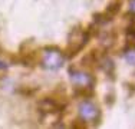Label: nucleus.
<instances>
[{
  "label": "nucleus",
  "instance_id": "obj_1",
  "mask_svg": "<svg viewBox=\"0 0 135 129\" xmlns=\"http://www.w3.org/2000/svg\"><path fill=\"white\" fill-rule=\"evenodd\" d=\"M89 36V30H79V29H75V30L70 33L69 36V43H68V47H66V53L69 57L75 56L78 52L82 50V47L86 44Z\"/></svg>",
  "mask_w": 135,
  "mask_h": 129
},
{
  "label": "nucleus",
  "instance_id": "obj_2",
  "mask_svg": "<svg viewBox=\"0 0 135 129\" xmlns=\"http://www.w3.org/2000/svg\"><path fill=\"white\" fill-rule=\"evenodd\" d=\"M65 62L63 53L56 47H47L43 52V57H42V66L50 70H56Z\"/></svg>",
  "mask_w": 135,
  "mask_h": 129
},
{
  "label": "nucleus",
  "instance_id": "obj_3",
  "mask_svg": "<svg viewBox=\"0 0 135 129\" xmlns=\"http://www.w3.org/2000/svg\"><path fill=\"white\" fill-rule=\"evenodd\" d=\"M79 115H81L83 122H92V123H98V119L101 116L98 106L94 105L89 101H83L79 105Z\"/></svg>",
  "mask_w": 135,
  "mask_h": 129
},
{
  "label": "nucleus",
  "instance_id": "obj_4",
  "mask_svg": "<svg viewBox=\"0 0 135 129\" xmlns=\"http://www.w3.org/2000/svg\"><path fill=\"white\" fill-rule=\"evenodd\" d=\"M70 77L76 86H94V77L85 72L70 70Z\"/></svg>",
  "mask_w": 135,
  "mask_h": 129
},
{
  "label": "nucleus",
  "instance_id": "obj_5",
  "mask_svg": "<svg viewBox=\"0 0 135 129\" xmlns=\"http://www.w3.org/2000/svg\"><path fill=\"white\" fill-rule=\"evenodd\" d=\"M40 108L46 113H55V112H60L63 109V105L59 103L56 99H45L40 103Z\"/></svg>",
  "mask_w": 135,
  "mask_h": 129
},
{
  "label": "nucleus",
  "instance_id": "obj_6",
  "mask_svg": "<svg viewBox=\"0 0 135 129\" xmlns=\"http://www.w3.org/2000/svg\"><path fill=\"white\" fill-rule=\"evenodd\" d=\"M119 9H121V2H112V3H109L108 4V7H107V14L109 16V17H115V16L119 13Z\"/></svg>",
  "mask_w": 135,
  "mask_h": 129
},
{
  "label": "nucleus",
  "instance_id": "obj_7",
  "mask_svg": "<svg viewBox=\"0 0 135 129\" xmlns=\"http://www.w3.org/2000/svg\"><path fill=\"white\" fill-rule=\"evenodd\" d=\"M125 59H127L128 63H131L135 66V47H131L129 50L125 52Z\"/></svg>",
  "mask_w": 135,
  "mask_h": 129
},
{
  "label": "nucleus",
  "instance_id": "obj_8",
  "mask_svg": "<svg viewBox=\"0 0 135 129\" xmlns=\"http://www.w3.org/2000/svg\"><path fill=\"white\" fill-rule=\"evenodd\" d=\"M127 33L131 34V36H135V16H132V17L129 19V22H128Z\"/></svg>",
  "mask_w": 135,
  "mask_h": 129
},
{
  "label": "nucleus",
  "instance_id": "obj_9",
  "mask_svg": "<svg viewBox=\"0 0 135 129\" xmlns=\"http://www.w3.org/2000/svg\"><path fill=\"white\" fill-rule=\"evenodd\" d=\"M129 9H131V12L135 14V0H131V3H129Z\"/></svg>",
  "mask_w": 135,
  "mask_h": 129
},
{
  "label": "nucleus",
  "instance_id": "obj_10",
  "mask_svg": "<svg viewBox=\"0 0 135 129\" xmlns=\"http://www.w3.org/2000/svg\"><path fill=\"white\" fill-rule=\"evenodd\" d=\"M4 67H6V64H4V63H2V62H0V69H4Z\"/></svg>",
  "mask_w": 135,
  "mask_h": 129
}]
</instances>
